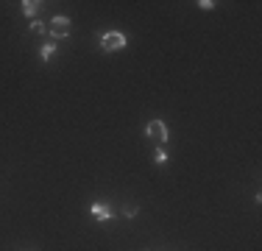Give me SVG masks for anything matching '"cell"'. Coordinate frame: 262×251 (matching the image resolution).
Masks as SVG:
<instances>
[{"instance_id": "obj_1", "label": "cell", "mask_w": 262, "mask_h": 251, "mask_svg": "<svg viewBox=\"0 0 262 251\" xmlns=\"http://www.w3.org/2000/svg\"><path fill=\"white\" fill-rule=\"evenodd\" d=\"M100 47H103L106 53L123 51V47H126V37H123V34H117V31H109V34H103V37H100Z\"/></svg>"}, {"instance_id": "obj_2", "label": "cell", "mask_w": 262, "mask_h": 251, "mask_svg": "<svg viewBox=\"0 0 262 251\" xmlns=\"http://www.w3.org/2000/svg\"><path fill=\"white\" fill-rule=\"evenodd\" d=\"M47 31H50V37L64 39L70 34V20H67V17H53V20L47 22Z\"/></svg>"}, {"instance_id": "obj_3", "label": "cell", "mask_w": 262, "mask_h": 251, "mask_svg": "<svg viewBox=\"0 0 262 251\" xmlns=\"http://www.w3.org/2000/svg\"><path fill=\"white\" fill-rule=\"evenodd\" d=\"M148 137H151L153 142H159V145L168 142V126H165L162 120H151L148 123Z\"/></svg>"}, {"instance_id": "obj_4", "label": "cell", "mask_w": 262, "mask_h": 251, "mask_svg": "<svg viewBox=\"0 0 262 251\" xmlns=\"http://www.w3.org/2000/svg\"><path fill=\"white\" fill-rule=\"evenodd\" d=\"M89 212H92L98 220H109V218H112V207L100 204V201H98V204H92V207H89Z\"/></svg>"}, {"instance_id": "obj_5", "label": "cell", "mask_w": 262, "mask_h": 251, "mask_svg": "<svg viewBox=\"0 0 262 251\" xmlns=\"http://www.w3.org/2000/svg\"><path fill=\"white\" fill-rule=\"evenodd\" d=\"M39 6H42V3H37V0H22V14H25V17H34V14L39 11Z\"/></svg>"}, {"instance_id": "obj_6", "label": "cell", "mask_w": 262, "mask_h": 251, "mask_svg": "<svg viewBox=\"0 0 262 251\" xmlns=\"http://www.w3.org/2000/svg\"><path fill=\"white\" fill-rule=\"evenodd\" d=\"M53 53H56V45H53V42H45V45L39 47V56H42V62L53 59Z\"/></svg>"}, {"instance_id": "obj_7", "label": "cell", "mask_w": 262, "mask_h": 251, "mask_svg": "<svg viewBox=\"0 0 262 251\" xmlns=\"http://www.w3.org/2000/svg\"><path fill=\"white\" fill-rule=\"evenodd\" d=\"M137 215V204H126L123 207V218H134Z\"/></svg>"}, {"instance_id": "obj_8", "label": "cell", "mask_w": 262, "mask_h": 251, "mask_svg": "<svg viewBox=\"0 0 262 251\" xmlns=\"http://www.w3.org/2000/svg\"><path fill=\"white\" fill-rule=\"evenodd\" d=\"M153 162H156V165H165V162H168V154H165V151H156V154H153Z\"/></svg>"}, {"instance_id": "obj_9", "label": "cell", "mask_w": 262, "mask_h": 251, "mask_svg": "<svg viewBox=\"0 0 262 251\" xmlns=\"http://www.w3.org/2000/svg\"><path fill=\"white\" fill-rule=\"evenodd\" d=\"M31 31H34V34H45L47 28L42 26V22H31Z\"/></svg>"}, {"instance_id": "obj_10", "label": "cell", "mask_w": 262, "mask_h": 251, "mask_svg": "<svg viewBox=\"0 0 262 251\" xmlns=\"http://www.w3.org/2000/svg\"><path fill=\"white\" fill-rule=\"evenodd\" d=\"M198 6H201V9H206V11H209L215 3H212V0H198Z\"/></svg>"}]
</instances>
